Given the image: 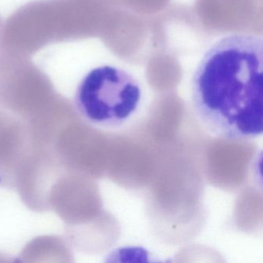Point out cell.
Instances as JSON below:
<instances>
[{"label":"cell","mask_w":263,"mask_h":263,"mask_svg":"<svg viewBox=\"0 0 263 263\" xmlns=\"http://www.w3.org/2000/svg\"><path fill=\"white\" fill-rule=\"evenodd\" d=\"M143 98L139 81L121 67H95L83 78L74 96L80 116L93 127L117 130L136 115Z\"/></svg>","instance_id":"obj_2"},{"label":"cell","mask_w":263,"mask_h":263,"mask_svg":"<svg viewBox=\"0 0 263 263\" xmlns=\"http://www.w3.org/2000/svg\"><path fill=\"white\" fill-rule=\"evenodd\" d=\"M263 41L235 33L210 46L191 84L192 105L204 128L229 141H247L262 134Z\"/></svg>","instance_id":"obj_1"}]
</instances>
